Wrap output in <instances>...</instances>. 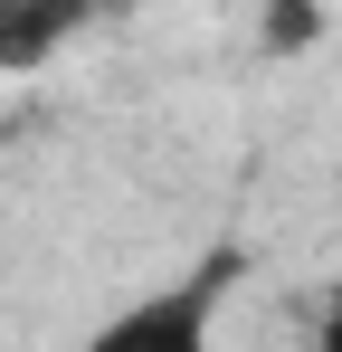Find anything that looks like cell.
<instances>
[{
	"instance_id": "7a4b0ae2",
	"label": "cell",
	"mask_w": 342,
	"mask_h": 352,
	"mask_svg": "<svg viewBox=\"0 0 342 352\" xmlns=\"http://www.w3.org/2000/svg\"><path fill=\"white\" fill-rule=\"evenodd\" d=\"M304 352H342V286L314 305V333H304Z\"/></svg>"
},
{
	"instance_id": "6da1fadb",
	"label": "cell",
	"mask_w": 342,
	"mask_h": 352,
	"mask_svg": "<svg viewBox=\"0 0 342 352\" xmlns=\"http://www.w3.org/2000/svg\"><path fill=\"white\" fill-rule=\"evenodd\" d=\"M228 276H238V257H200L181 276H152V286H133L124 305H105L76 333V352H219Z\"/></svg>"
}]
</instances>
